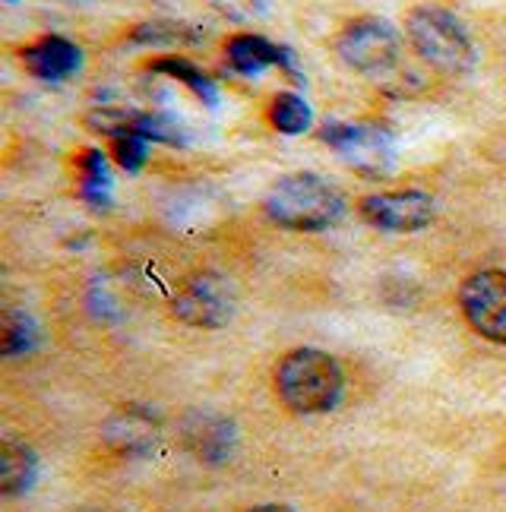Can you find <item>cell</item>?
<instances>
[{"instance_id":"cell-1","label":"cell","mask_w":506,"mask_h":512,"mask_svg":"<svg viewBox=\"0 0 506 512\" xmlns=\"http://www.w3.org/2000/svg\"><path fill=\"white\" fill-rule=\"evenodd\" d=\"M266 215L288 231H326L345 215V196L317 174L279 177L263 203Z\"/></svg>"},{"instance_id":"cell-2","label":"cell","mask_w":506,"mask_h":512,"mask_svg":"<svg viewBox=\"0 0 506 512\" xmlns=\"http://www.w3.org/2000/svg\"><path fill=\"white\" fill-rule=\"evenodd\" d=\"M276 389L279 399L291 411H298V415H320V411L339 405L345 377L333 354L320 348H298L288 351L276 367Z\"/></svg>"},{"instance_id":"cell-3","label":"cell","mask_w":506,"mask_h":512,"mask_svg":"<svg viewBox=\"0 0 506 512\" xmlns=\"http://www.w3.org/2000/svg\"><path fill=\"white\" fill-rule=\"evenodd\" d=\"M405 32L421 61L431 64L434 70L446 76H459L475 67L478 54L472 45V35L465 32V26L453 13L440 7H418L408 13Z\"/></svg>"},{"instance_id":"cell-4","label":"cell","mask_w":506,"mask_h":512,"mask_svg":"<svg viewBox=\"0 0 506 512\" xmlns=\"http://www.w3.org/2000/svg\"><path fill=\"white\" fill-rule=\"evenodd\" d=\"M336 51L342 57V64L377 80V76H386L399 67L402 38L393 26L386 23V19L364 16V19H355L352 26L342 29Z\"/></svg>"},{"instance_id":"cell-5","label":"cell","mask_w":506,"mask_h":512,"mask_svg":"<svg viewBox=\"0 0 506 512\" xmlns=\"http://www.w3.org/2000/svg\"><path fill=\"white\" fill-rule=\"evenodd\" d=\"M323 140L358 174L383 177L396 165V136L380 124H326Z\"/></svg>"},{"instance_id":"cell-6","label":"cell","mask_w":506,"mask_h":512,"mask_svg":"<svg viewBox=\"0 0 506 512\" xmlns=\"http://www.w3.org/2000/svg\"><path fill=\"white\" fill-rule=\"evenodd\" d=\"M238 294L225 275L219 272H203L174 294L171 313L187 326L197 329H222L231 317H235Z\"/></svg>"},{"instance_id":"cell-7","label":"cell","mask_w":506,"mask_h":512,"mask_svg":"<svg viewBox=\"0 0 506 512\" xmlns=\"http://www.w3.org/2000/svg\"><path fill=\"white\" fill-rule=\"evenodd\" d=\"M459 307L478 336L506 345V272L484 269L462 282Z\"/></svg>"},{"instance_id":"cell-8","label":"cell","mask_w":506,"mask_h":512,"mask_svg":"<svg viewBox=\"0 0 506 512\" xmlns=\"http://www.w3.org/2000/svg\"><path fill=\"white\" fill-rule=\"evenodd\" d=\"M361 219L380 231L393 234H412L431 225L434 219V196L421 190H393V193H374L361 200Z\"/></svg>"},{"instance_id":"cell-9","label":"cell","mask_w":506,"mask_h":512,"mask_svg":"<svg viewBox=\"0 0 506 512\" xmlns=\"http://www.w3.org/2000/svg\"><path fill=\"white\" fill-rule=\"evenodd\" d=\"M19 57H23V67L35 80H45V83H61L83 67V51L61 35L38 38V42L19 51Z\"/></svg>"},{"instance_id":"cell-10","label":"cell","mask_w":506,"mask_h":512,"mask_svg":"<svg viewBox=\"0 0 506 512\" xmlns=\"http://www.w3.org/2000/svg\"><path fill=\"white\" fill-rule=\"evenodd\" d=\"M228 64L241 76H260L266 67H282L288 76H295L301 83V70L295 64V54L282 45H272L260 35H235L228 42Z\"/></svg>"},{"instance_id":"cell-11","label":"cell","mask_w":506,"mask_h":512,"mask_svg":"<svg viewBox=\"0 0 506 512\" xmlns=\"http://www.w3.org/2000/svg\"><path fill=\"white\" fill-rule=\"evenodd\" d=\"M231 443H235V433L225 418L216 415H193L187 421V446L197 452L206 462H225L231 456Z\"/></svg>"},{"instance_id":"cell-12","label":"cell","mask_w":506,"mask_h":512,"mask_svg":"<svg viewBox=\"0 0 506 512\" xmlns=\"http://www.w3.org/2000/svg\"><path fill=\"white\" fill-rule=\"evenodd\" d=\"M76 168H80V196L92 206V209H108L111 206V174H108V162L99 149H83L80 159H76Z\"/></svg>"},{"instance_id":"cell-13","label":"cell","mask_w":506,"mask_h":512,"mask_svg":"<svg viewBox=\"0 0 506 512\" xmlns=\"http://www.w3.org/2000/svg\"><path fill=\"white\" fill-rule=\"evenodd\" d=\"M35 471L38 459L29 446L4 443V456H0V490H4V497H16L29 490L35 481Z\"/></svg>"},{"instance_id":"cell-14","label":"cell","mask_w":506,"mask_h":512,"mask_svg":"<svg viewBox=\"0 0 506 512\" xmlns=\"http://www.w3.org/2000/svg\"><path fill=\"white\" fill-rule=\"evenodd\" d=\"M140 133L152 143H168V146H184L187 143V130L178 117H171L165 111H130L127 127L121 133ZM118 136V133H114Z\"/></svg>"},{"instance_id":"cell-15","label":"cell","mask_w":506,"mask_h":512,"mask_svg":"<svg viewBox=\"0 0 506 512\" xmlns=\"http://www.w3.org/2000/svg\"><path fill=\"white\" fill-rule=\"evenodd\" d=\"M152 70L155 73H165V76H171V80H178V83H184L193 95L203 98L209 108L219 105L216 80H209V76L197 64H193V61H187V57H159V61H152Z\"/></svg>"},{"instance_id":"cell-16","label":"cell","mask_w":506,"mask_h":512,"mask_svg":"<svg viewBox=\"0 0 506 512\" xmlns=\"http://www.w3.org/2000/svg\"><path fill=\"white\" fill-rule=\"evenodd\" d=\"M310 121H314V114H310V105L304 102L301 95H295V92H279L276 98H272V105H269V124L276 127L279 133L298 136V133L310 130Z\"/></svg>"},{"instance_id":"cell-17","label":"cell","mask_w":506,"mask_h":512,"mask_svg":"<svg viewBox=\"0 0 506 512\" xmlns=\"http://www.w3.org/2000/svg\"><path fill=\"white\" fill-rule=\"evenodd\" d=\"M133 42L140 45H178V42H203V32L193 29V26H184V23H168V19H162V23H143L133 29Z\"/></svg>"},{"instance_id":"cell-18","label":"cell","mask_w":506,"mask_h":512,"mask_svg":"<svg viewBox=\"0 0 506 512\" xmlns=\"http://www.w3.org/2000/svg\"><path fill=\"white\" fill-rule=\"evenodd\" d=\"M111 152H114V162H118L127 174H136L146 159H149V140L140 133H118L111 136Z\"/></svg>"},{"instance_id":"cell-19","label":"cell","mask_w":506,"mask_h":512,"mask_svg":"<svg viewBox=\"0 0 506 512\" xmlns=\"http://www.w3.org/2000/svg\"><path fill=\"white\" fill-rule=\"evenodd\" d=\"M35 345V332L32 323L23 317V313H7L4 317V354L7 358H16V354H26Z\"/></svg>"},{"instance_id":"cell-20","label":"cell","mask_w":506,"mask_h":512,"mask_svg":"<svg viewBox=\"0 0 506 512\" xmlns=\"http://www.w3.org/2000/svg\"><path fill=\"white\" fill-rule=\"evenodd\" d=\"M247 512H295V509H288V506H279V503H266V506H253Z\"/></svg>"},{"instance_id":"cell-21","label":"cell","mask_w":506,"mask_h":512,"mask_svg":"<svg viewBox=\"0 0 506 512\" xmlns=\"http://www.w3.org/2000/svg\"><path fill=\"white\" fill-rule=\"evenodd\" d=\"M4 4H16V0H4Z\"/></svg>"}]
</instances>
